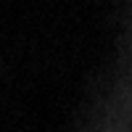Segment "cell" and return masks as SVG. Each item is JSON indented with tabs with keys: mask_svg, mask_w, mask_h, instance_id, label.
Listing matches in <instances>:
<instances>
[]
</instances>
